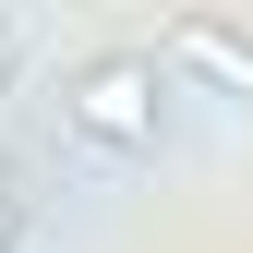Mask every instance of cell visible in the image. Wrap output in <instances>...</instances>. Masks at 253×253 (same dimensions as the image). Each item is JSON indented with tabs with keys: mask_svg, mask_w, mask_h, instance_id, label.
<instances>
[{
	"mask_svg": "<svg viewBox=\"0 0 253 253\" xmlns=\"http://www.w3.org/2000/svg\"><path fill=\"white\" fill-rule=\"evenodd\" d=\"M157 109H169V84H157L145 48H97L73 84H60V121H73L97 157H157Z\"/></svg>",
	"mask_w": 253,
	"mask_h": 253,
	"instance_id": "cell-1",
	"label": "cell"
},
{
	"mask_svg": "<svg viewBox=\"0 0 253 253\" xmlns=\"http://www.w3.org/2000/svg\"><path fill=\"white\" fill-rule=\"evenodd\" d=\"M157 60V84H205V97H253V37L241 24H217V12H181L169 37L145 48Z\"/></svg>",
	"mask_w": 253,
	"mask_h": 253,
	"instance_id": "cell-2",
	"label": "cell"
},
{
	"mask_svg": "<svg viewBox=\"0 0 253 253\" xmlns=\"http://www.w3.org/2000/svg\"><path fill=\"white\" fill-rule=\"evenodd\" d=\"M0 253H24V193H0Z\"/></svg>",
	"mask_w": 253,
	"mask_h": 253,
	"instance_id": "cell-3",
	"label": "cell"
},
{
	"mask_svg": "<svg viewBox=\"0 0 253 253\" xmlns=\"http://www.w3.org/2000/svg\"><path fill=\"white\" fill-rule=\"evenodd\" d=\"M12 48H24V24H12V12H0V84H12Z\"/></svg>",
	"mask_w": 253,
	"mask_h": 253,
	"instance_id": "cell-4",
	"label": "cell"
},
{
	"mask_svg": "<svg viewBox=\"0 0 253 253\" xmlns=\"http://www.w3.org/2000/svg\"><path fill=\"white\" fill-rule=\"evenodd\" d=\"M0 193H12V181H0Z\"/></svg>",
	"mask_w": 253,
	"mask_h": 253,
	"instance_id": "cell-5",
	"label": "cell"
}]
</instances>
